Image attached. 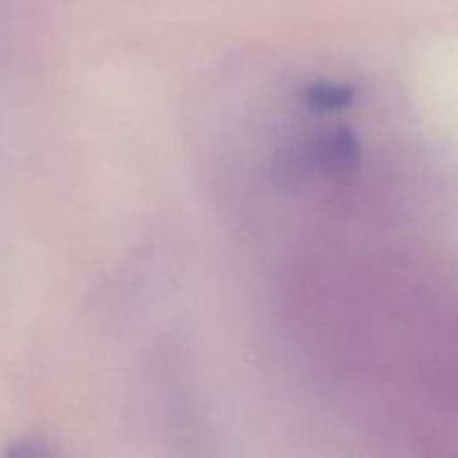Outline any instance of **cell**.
I'll return each instance as SVG.
<instances>
[{"label":"cell","mask_w":458,"mask_h":458,"mask_svg":"<svg viewBox=\"0 0 458 458\" xmlns=\"http://www.w3.org/2000/svg\"><path fill=\"white\" fill-rule=\"evenodd\" d=\"M353 88L347 83H331V81H320V83L309 85L304 92V101L313 110H343L353 101Z\"/></svg>","instance_id":"obj_1"}]
</instances>
